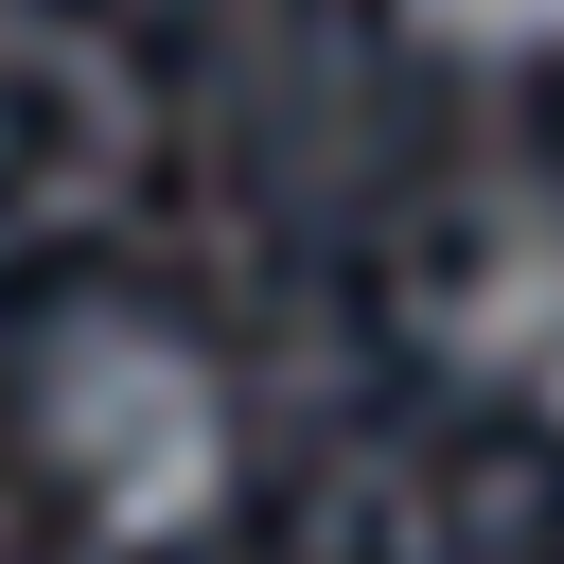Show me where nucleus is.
Returning a JSON list of instances; mask_svg holds the SVG:
<instances>
[{"label": "nucleus", "instance_id": "obj_3", "mask_svg": "<svg viewBox=\"0 0 564 564\" xmlns=\"http://www.w3.org/2000/svg\"><path fill=\"white\" fill-rule=\"evenodd\" d=\"M423 53H458V70H546L564 53V0H388Z\"/></svg>", "mask_w": 564, "mask_h": 564}, {"label": "nucleus", "instance_id": "obj_2", "mask_svg": "<svg viewBox=\"0 0 564 564\" xmlns=\"http://www.w3.org/2000/svg\"><path fill=\"white\" fill-rule=\"evenodd\" d=\"M441 335H458V370H476L494 405H529V423L564 441V212H529V229H494V247L458 264V300H441Z\"/></svg>", "mask_w": 564, "mask_h": 564}, {"label": "nucleus", "instance_id": "obj_1", "mask_svg": "<svg viewBox=\"0 0 564 564\" xmlns=\"http://www.w3.org/2000/svg\"><path fill=\"white\" fill-rule=\"evenodd\" d=\"M35 476L106 546H194L247 494V388L176 317H70L35 352Z\"/></svg>", "mask_w": 564, "mask_h": 564}]
</instances>
